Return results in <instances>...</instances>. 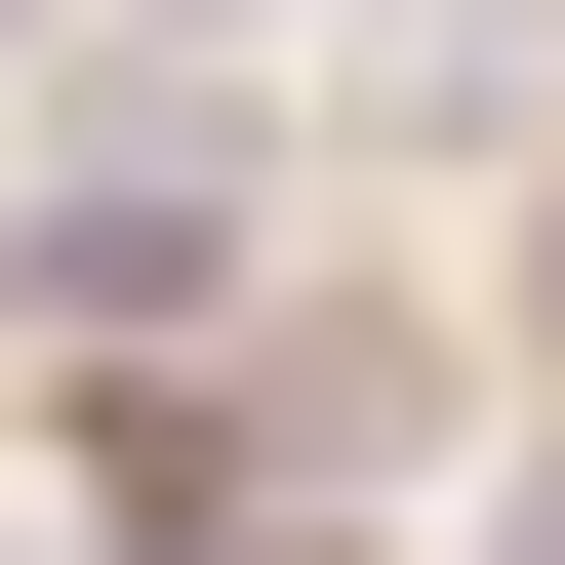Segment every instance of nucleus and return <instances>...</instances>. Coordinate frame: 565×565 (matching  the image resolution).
I'll return each mask as SVG.
<instances>
[{"mask_svg":"<svg viewBox=\"0 0 565 565\" xmlns=\"http://www.w3.org/2000/svg\"><path fill=\"white\" fill-rule=\"evenodd\" d=\"M525 282H565V243H525Z\"/></svg>","mask_w":565,"mask_h":565,"instance_id":"nucleus-2","label":"nucleus"},{"mask_svg":"<svg viewBox=\"0 0 565 565\" xmlns=\"http://www.w3.org/2000/svg\"><path fill=\"white\" fill-rule=\"evenodd\" d=\"M202 243H243V121H202V82H121L82 162L0 202V282H41V323H121V282H202Z\"/></svg>","mask_w":565,"mask_h":565,"instance_id":"nucleus-1","label":"nucleus"}]
</instances>
